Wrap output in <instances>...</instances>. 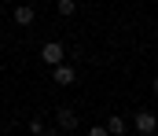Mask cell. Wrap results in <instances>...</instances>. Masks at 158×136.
<instances>
[{
  "instance_id": "5b68a950",
  "label": "cell",
  "mask_w": 158,
  "mask_h": 136,
  "mask_svg": "<svg viewBox=\"0 0 158 136\" xmlns=\"http://www.w3.org/2000/svg\"><path fill=\"white\" fill-rule=\"evenodd\" d=\"M11 19H15V26H33V22H37V15H33L30 4H19V7L11 11Z\"/></svg>"
},
{
  "instance_id": "8992f818",
  "label": "cell",
  "mask_w": 158,
  "mask_h": 136,
  "mask_svg": "<svg viewBox=\"0 0 158 136\" xmlns=\"http://www.w3.org/2000/svg\"><path fill=\"white\" fill-rule=\"evenodd\" d=\"M125 129H129V125H125V118H118V114H114V118L107 122V133H114V136H121Z\"/></svg>"
},
{
  "instance_id": "277c9868",
  "label": "cell",
  "mask_w": 158,
  "mask_h": 136,
  "mask_svg": "<svg viewBox=\"0 0 158 136\" xmlns=\"http://www.w3.org/2000/svg\"><path fill=\"white\" fill-rule=\"evenodd\" d=\"M55 122H59L63 133H74V129H77V114H74L70 107H59V110H55Z\"/></svg>"
},
{
  "instance_id": "7a4b0ae2",
  "label": "cell",
  "mask_w": 158,
  "mask_h": 136,
  "mask_svg": "<svg viewBox=\"0 0 158 136\" xmlns=\"http://www.w3.org/2000/svg\"><path fill=\"white\" fill-rule=\"evenodd\" d=\"M40 59H44L48 66H55V63H63V59H66V48L59 44V41H48V44L40 48Z\"/></svg>"
},
{
  "instance_id": "6da1fadb",
  "label": "cell",
  "mask_w": 158,
  "mask_h": 136,
  "mask_svg": "<svg viewBox=\"0 0 158 136\" xmlns=\"http://www.w3.org/2000/svg\"><path fill=\"white\" fill-rule=\"evenodd\" d=\"M132 129H136L140 136L158 133V114H155V110H136V118H132Z\"/></svg>"
},
{
  "instance_id": "3957f363",
  "label": "cell",
  "mask_w": 158,
  "mask_h": 136,
  "mask_svg": "<svg viewBox=\"0 0 158 136\" xmlns=\"http://www.w3.org/2000/svg\"><path fill=\"white\" fill-rule=\"evenodd\" d=\"M52 81H55V85H74V81H77V70L66 66V63H55V66H52Z\"/></svg>"
},
{
  "instance_id": "ba28073f",
  "label": "cell",
  "mask_w": 158,
  "mask_h": 136,
  "mask_svg": "<svg viewBox=\"0 0 158 136\" xmlns=\"http://www.w3.org/2000/svg\"><path fill=\"white\" fill-rule=\"evenodd\" d=\"M151 89H155V96H158V77H155V85H151Z\"/></svg>"
},
{
  "instance_id": "52a82bcc",
  "label": "cell",
  "mask_w": 158,
  "mask_h": 136,
  "mask_svg": "<svg viewBox=\"0 0 158 136\" xmlns=\"http://www.w3.org/2000/svg\"><path fill=\"white\" fill-rule=\"evenodd\" d=\"M55 7H59V15H74L77 11V0H55Z\"/></svg>"
}]
</instances>
